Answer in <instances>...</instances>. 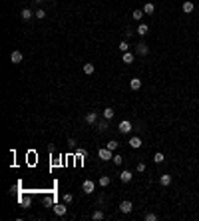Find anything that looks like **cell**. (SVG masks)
<instances>
[{
  "mask_svg": "<svg viewBox=\"0 0 199 221\" xmlns=\"http://www.w3.org/2000/svg\"><path fill=\"white\" fill-rule=\"evenodd\" d=\"M132 130H133V128H132L130 120H122L120 123H117V132H120V133H130Z\"/></svg>",
  "mask_w": 199,
  "mask_h": 221,
  "instance_id": "cell-1",
  "label": "cell"
},
{
  "mask_svg": "<svg viewBox=\"0 0 199 221\" xmlns=\"http://www.w3.org/2000/svg\"><path fill=\"white\" fill-rule=\"evenodd\" d=\"M94 189H96V183H94L92 179H86V181L82 183V191L86 193V195H92Z\"/></svg>",
  "mask_w": 199,
  "mask_h": 221,
  "instance_id": "cell-2",
  "label": "cell"
},
{
  "mask_svg": "<svg viewBox=\"0 0 199 221\" xmlns=\"http://www.w3.org/2000/svg\"><path fill=\"white\" fill-rule=\"evenodd\" d=\"M98 158H100V159H104V161H107V159L114 158V152H112V149H107V148H102L100 152H98Z\"/></svg>",
  "mask_w": 199,
  "mask_h": 221,
  "instance_id": "cell-3",
  "label": "cell"
},
{
  "mask_svg": "<svg viewBox=\"0 0 199 221\" xmlns=\"http://www.w3.org/2000/svg\"><path fill=\"white\" fill-rule=\"evenodd\" d=\"M120 211H122V213H132V211H133V203L127 201V199H126V201H122V203H120Z\"/></svg>",
  "mask_w": 199,
  "mask_h": 221,
  "instance_id": "cell-4",
  "label": "cell"
},
{
  "mask_svg": "<svg viewBox=\"0 0 199 221\" xmlns=\"http://www.w3.org/2000/svg\"><path fill=\"white\" fill-rule=\"evenodd\" d=\"M120 179H122V183H130L133 179V173H132L130 169H123L122 173H120Z\"/></svg>",
  "mask_w": 199,
  "mask_h": 221,
  "instance_id": "cell-5",
  "label": "cell"
},
{
  "mask_svg": "<svg viewBox=\"0 0 199 221\" xmlns=\"http://www.w3.org/2000/svg\"><path fill=\"white\" fill-rule=\"evenodd\" d=\"M136 52L139 54V56H146V54L149 52V48H147V44H146V42H139V44L136 46Z\"/></svg>",
  "mask_w": 199,
  "mask_h": 221,
  "instance_id": "cell-6",
  "label": "cell"
},
{
  "mask_svg": "<svg viewBox=\"0 0 199 221\" xmlns=\"http://www.w3.org/2000/svg\"><path fill=\"white\" fill-rule=\"evenodd\" d=\"M22 52H20V50H14L12 54H10V60H12V64H20V62H22Z\"/></svg>",
  "mask_w": 199,
  "mask_h": 221,
  "instance_id": "cell-7",
  "label": "cell"
},
{
  "mask_svg": "<svg viewBox=\"0 0 199 221\" xmlns=\"http://www.w3.org/2000/svg\"><path fill=\"white\" fill-rule=\"evenodd\" d=\"M130 145H132V148L133 149H137V148H142V138H139V136H133V138H130Z\"/></svg>",
  "mask_w": 199,
  "mask_h": 221,
  "instance_id": "cell-8",
  "label": "cell"
},
{
  "mask_svg": "<svg viewBox=\"0 0 199 221\" xmlns=\"http://www.w3.org/2000/svg\"><path fill=\"white\" fill-rule=\"evenodd\" d=\"M159 183H161L163 187L171 185V175H169V173H161V177H159Z\"/></svg>",
  "mask_w": 199,
  "mask_h": 221,
  "instance_id": "cell-9",
  "label": "cell"
},
{
  "mask_svg": "<svg viewBox=\"0 0 199 221\" xmlns=\"http://www.w3.org/2000/svg\"><path fill=\"white\" fill-rule=\"evenodd\" d=\"M130 88H132L133 92H137L139 88H142V80H139V78H132V80H130Z\"/></svg>",
  "mask_w": 199,
  "mask_h": 221,
  "instance_id": "cell-10",
  "label": "cell"
},
{
  "mask_svg": "<svg viewBox=\"0 0 199 221\" xmlns=\"http://www.w3.org/2000/svg\"><path fill=\"white\" fill-rule=\"evenodd\" d=\"M193 8H195V6H193V2H191V0H185V2H183V6H181V10H183L185 14H191V12H193Z\"/></svg>",
  "mask_w": 199,
  "mask_h": 221,
  "instance_id": "cell-11",
  "label": "cell"
},
{
  "mask_svg": "<svg viewBox=\"0 0 199 221\" xmlns=\"http://www.w3.org/2000/svg\"><path fill=\"white\" fill-rule=\"evenodd\" d=\"M122 58H123V64H132L136 60V56H133L132 52H122Z\"/></svg>",
  "mask_w": 199,
  "mask_h": 221,
  "instance_id": "cell-12",
  "label": "cell"
},
{
  "mask_svg": "<svg viewBox=\"0 0 199 221\" xmlns=\"http://www.w3.org/2000/svg\"><path fill=\"white\" fill-rule=\"evenodd\" d=\"M66 211H68V207H66V203H64V205H54V213L56 215H66Z\"/></svg>",
  "mask_w": 199,
  "mask_h": 221,
  "instance_id": "cell-13",
  "label": "cell"
},
{
  "mask_svg": "<svg viewBox=\"0 0 199 221\" xmlns=\"http://www.w3.org/2000/svg\"><path fill=\"white\" fill-rule=\"evenodd\" d=\"M86 122H88L90 126H94V123L98 122V114H96V112H90V114L86 116Z\"/></svg>",
  "mask_w": 199,
  "mask_h": 221,
  "instance_id": "cell-14",
  "label": "cell"
},
{
  "mask_svg": "<svg viewBox=\"0 0 199 221\" xmlns=\"http://www.w3.org/2000/svg\"><path fill=\"white\" fill-rule=\"evenodd\" d=\"M20 16H22V20H30V18H34V14H32V10H30V8H24L22 12H20Z\"/></svg>",
  "mask_w": 199,
  "mask_h": 221,
  "instance_id": "cell-15",
  "label": "cell"
},
{
  "mask_svg": "<svg viewBox=\"0 0 199 221\" xmlns=\"http://www.w3.org/2000/svg\"><path fill=\"white\" fill-rule=\"evenodd\" d=\"M92 219H94V221H104V219H106V215H104V211H100V209H98V211H94V213H92Z\"/></svg>",
  "mask_w": 199,
  "mask_h": 221,
  "instance_id": "cell-16",
  "label": "cell"
},
{
  "mask_svg": "<svg viewBox=\"0 0 199 221\" xmlns=\"http://www.w3.org/2000/svg\"><path fill=\"white\" fill-rule=\"evenodd\" d=\"M147 30H149V26H147V24H139L136 32H137L139 36H146V34H147Z\"/></svg>",
  "mask_w": 199,
  "mask_h": 221,
  "instance_id": "cell-17",
  "label": "cell"
},
{
  "mask_svg": "<svg viewBox=\"0 0 199 221\" xmlns=\"http://www.w3.org/2000/svg\"><path fill=\"white\" fill-rule=\"evenodd\" d=\"M143 14H146V12L137 8V10H133V12H132V18H133V20H142V18H143Z\"/></svg>",
  "mask_w": 199,
  "mask_h": 221,
  "instance_id": "cell-18",
  "label": "cell"
},
{
  "mask_svg": "<svg viewBox=\"0 0 199 221\" xmlns=\"http://www.w3.org/2000/svg\"><path fill=\"white\" fill-rule=\"evenodd\" d=\"M110 183H112L110 175H102V177H100V185H102V187H107V185H110Z\"/></svg>",
  "mask_w": 199,
  "mask_h": 221,
  "instance_id": "cell-19",
  "label": "cell"
},
{
  "mask_svg": "<svg viewBox=\"0 0 199 221\" xmlns=\"http://www.w3.org/2000/svg\"><path fill=\"white\" fill-rule=\"evenodd\" d=\"M143 12H146V14H153V12H155V4H152V2H147L146 6H143Z\"/></svg>",
  "mask_w": 199,
  "mask_h": 221,
  "instance_id": "cell-20",
  "label": "cell"
},
{
  "mask_svg": "<svg viewBox=\"0 0 199 221\" xmlns=\"http://www.w3.org/2000/svg\"><path fill=\"white\" fill-rule=\"evenodd\" d=\"M114 116H116V112L112 110V108H106V110H104V118H106V120H112Z\"/></svg>",
  "mask_w": 199,
  "mask_h": 221,
  "instance_id": "cell-21",
  "label": "cell"
},
{
  "mask_svg": "<svg viewBox=\"0 0 199 221\" xmlns=\"http://www.w3.org/2000/svg\"><path fill=\"white\" fill-rule=\"evenodd\" d=\"M94 70H96L94 64H84V74H88V76H90V74H94Z\"/></svg>",
  "mask_w": 199,
  "mask_h": 221,
  "instance_id": "cell-22",
  "label": "cell"
},
{
  "mask_svg": "<svg viewBox=\"0 0 199 221\" xmlns=\"http://www.w3.org/2000/svg\"><path fill=\"white\" fill-rule=\"evenodd\" d=\"M117 148H120V143H117L116 139H112V142H107V149H112V152H116Z\"/></svg>",
  "mask_w": 199,
  "mask_h": 221,
  "instance_id": "cell-23",
  "label": "cell"
},
{
  "mask_svg": "<svg viewBox=\"0 0 199 221\" xmlns=\"http://www.w3.org/2000/svg\"><path fill=\"white\" fill-rule=\"evenodd\" d=\"M163 159H165V155L161 153V152H157V153L153 155V161H155V163H161V161H163Z\"/></svg>",
  "mask_w": 199,
  "mask_h": 221,
  "instance_id": "cell-24",
  "label": "cell"
},
{
  "mask_svg": "<svg viewBox=\"0 0 199 221\" xmlns=\"http://www.w3.org/2000/svg\"><path fill=\"white\" fill-rule=\"evenodd\" d=\"M112 161H114L116 165H122V161H123V158H122L120 153H114V158H112Z\"/></svg>",
  "mask_w": 199,
  "mask_h": 221,
  "instance_id": "cell-25",
  "label": "cell"
},
{
  "mask_svg": "<svg viewBox=\"0 0 199 221\" xmlns=\"http://www.w3.org/2000/svg\"><path fill=\"white\" fill-rule=\"evenodd\" d=\"M120 50H122V52H130V44H127L126 40H122V42H120Z\"/></svg>",
  "mask_w": 199,
  "mask_h": 221,
  "instance_id": "cell-26",
  "label": "cell"
},
{
  "mask_svg": "<svg viewBox=\"0 0 199 221\" xmlns=\"http://www.w3.org/2000/svg\"><path fill=\"white\" fill-rule=\"evenodd\" d=\"M107 122H110V120H106V118H104V122H100V123H98V130H100V132H104L106 128H107Z\"/></svg>",
  "mask_w": 199,
  "mask_h": 221,
  "instance_id": "cell-27",
  "label": "cell"
},
{
  "mask_svg": "<svg viewBox=\"0 0 199 221\" xmlns=\"http://www.w3.org/2000/svg\"><path fill=\"white\" fill-rule=\"evenodd\" d=\"M34 16H36V18H40V20H44L46 18V12H44V10H36Z\"/></svg>",
  "mask_w": 199,
  "mask_h": 221,
  "instance_id": "cell-28",
  "label": "cell"
},
{
  "mask_svg": "<svg viewBox=\"0 0 199 221\" xmlns=\"http://www.w3.org/2000/svg\"><path fill=\"white\" fill-rule=\"evenodd\" d=\"M72 193H66V195H64V203H66V205H68V203H72Z\"/></svg>",
  "mask_w": 199,
  "mask_h": 221,
  "instance_id": "cell-29",
  "label": "cell"
},
{
  "mask_svg": "<svg viewBox=\"0 0 199 221\" xmlns=\"http://www.w3.org/2000/svg\"><path fill=\"white\" fill-rule=\"evenodd\" d=\"M137 171H139V173L146 171V163H143V161H139V163H137Z\"/></svg>",
  "mask_w": 199,
  "mask_h": 221,
  "instance_id": "cell-30",
  "label": "cell"
},
{
  "mask_svg": "<svg viewBox=\"0 0 199 221\" xmlns=\"http://www.w3.org/2000/svg\"><path fill=\"white\" fill-rule=\"evenodd\" d=\"M155 219H157V215H155V213H147L146 215V221H155Z\"/></svg>",
  "mask_w": 199,
  "mask_h": 221,
  "instance_id": "cell-31",
  "label": "cell"
},
{
  "mask_svg": "<svg viewBox=\"0 0 199 221\" xmlns=\"http://www.w3.org/2000/svg\"><path fill=\"white\" fill-rule=\"evenodd\" d=\"M34 2H42V0H34Z\"/></svg>",
  "mask_w": 199,
  "mask_h": 221,
  "instance_id": "cell-32",
  "label": "cell"
}]
</instances>
